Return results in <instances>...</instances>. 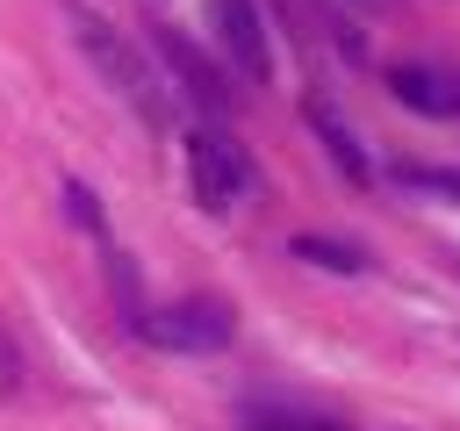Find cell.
Here are the masks:
<instances>
[{
	"label": "cell",
	"mask_w": 460,
	"mask_h": 431,
	"mask_svg": "<svg viewBox=\"0 0 460 431\" xmlns=\"http://www.w3.org/2000/svg\"><path fill=\"white\" fill-rule=\"evenodd\" d=\"M237 424L244 431H345L331 409H295V402H244Z\"/></svg>",
	"instance_id": "7"
},
{
	"label": "cell",
	"mask_w": 460,
	"mask_h": 431,
	"mask_svg": "<svg viewBox=\"0 0 460 431\" xmlns=\"http://www.w3.org/2000/svg\"><path fill=\"white\" fill-rule=\"evenodd\" d=\"M151 43H158L165 72L180 79V93H187L201 115H230V86H223V72H216V65H208V57H201V50H194L172 22H158V29H151Z\"/></svg>",
	"instance_id": "5"
},
{
	"label": "cell",
	"mask_w": 460,
	"mask_h": 431,
	"mask_svg": "<svg viewBox=\"0 0 460 431\" xmlns=\"http://www.w3.org/2000/svg\"><path fill=\"white\" fill-rule=\"evenodd\" d=\"M65 22H72V43H79V57L101 72V86L115 93V101H129L144 122H165L172 115V101H165V86L151 79V65H144V50L115 29V22H101L93 7H65Z\"/></svg>",
	"instance_id": "1"
},
{
	"label": "cell",
	"mask_w": 460,
	"mask_h": 431,
	"mask_svg": "<svg viewBox=\"0 0 460 431\" xmlns=\"http://www.w3.org/2000/svg\"><path fill=\"white\" fill-rule=\"evenodd\" d=\"M309 122H316V136H323V151L338 158V172H345V180H374V165H367V151L352 144V129H345V122L331 115V108H309Z\"/></svg>",
	"instance_id": "8"
},
{
	"label": "cell",
	"mask_w": 460,
	"mask_h": 431,
	"mask_svg": "<svg viewBox=\"0 0 460 431\" xmlns=\"http://www.w3.org/2000/svg\"><path fill=\"white\" fill-rule=\"evenodd\" d=\"M388 93L417 115H460V72H446V65H395Z\"/></svg>",
	"instance_id": "6"
},
{
	"label": "cell",
	"mask_w": 460,
	"mask_h": 431,
	"mask_svg": "<svg viewBox=\"0 0 460 431\" xmlns=\"http://www.w3.org/2000/svg\"><path fill=\"white\" fill-rule=\"evenodd\" d=\"M208 22H216V43H223V57L252 79V86H266L273 79V50H266V22H259V0H208Z\"/></svg>",
	"instance_id": "4"
},
{
	"label": "cell",
	"mask_w": 460,
	"mask_h": 431,
	"mask_svg": "<svg viewBox=\"0 0 460 431\" xmlns=\"http://www.w3.org/2000/svg\"><path fill=\"white\" fill-rule=\"evenodd\" d=\"M65 208H72V223H86V230L101 237V201H93V194H86L79 180H65Z\"/></svg>",
	"instance_id": "12"
},
{
	"label": "cell",
	"mask_w": 460,
	"mask_h": 431,
	"mask_svg": "<svg viewBox=\"0 0 460 431\" xmlns=\"http://www.w3.org/2000/svg\"><path fill=\"white\" fill-rule=\"evenodd\" d=\"M22 381H29V366H22V345H14V330L0 323V395H22Z\"/></svg>",
	"instance_id": "11"
},
{
	"label": "cell",
	"mask_w": 460,
	"mask_h": 431,
	"mask_svg": "<svg viewBox=\"0 0 460 431\" xmlns=\"http://www.w3.org/2000/svg\"><path fill=\"white\" fill-rule=\"evenodd\" d=\"M187 187H194V201H201L208 216H223V208L244 194V158H237V144H230L223 129L187 136Z\"/></svg>",
	"instance_id": "3"
},
{
	"label": "cell",
	"mask_w": 460,
	"mask_h": 431,
	"mask_svg": "<svg viewBox=\"0 0 460 431\" xmlns=\"http://www.w3.org/2000/svg\"><path fill=\"white\" fill-rule=\"evenodd\" d=\"M295 259H309V266H323V273H367V251H359V244H338V237H316V230L295 237Z\"/></svg>",
	"instance_id": "9"
},
{
	"label": "cell",
	"mask_w": 460,
	"mask_h": 431,
	"mask_svg": "<svg viewBox=\"0 0 460 431\" xmlns=\"http://www.w3.org/2000/svg\"><path fill=\"white\" fill-rule=\"evenodd\" d=\"M395 187H410V194H446V201H460V165H424V158H402V165H395Z\"/></svg>",
	"instance_id": "10"
},
{
	"label": "cell",
	"mask_w": 460,
	"mask_h": 431,
	"mask_svg": "<svg viewBox=\"0 0 460 431\" xmlns=\"http://www.w3.org/2000/svg\"><path fill=\"white\" fill-rule=\"evenodd\" d=\"M230 302L216 295H194V302H172V309H144L137 316V338H151L158 352H223L230 345Z\"/></svg>",
	"instance_id": "2"
}]
</instances>
